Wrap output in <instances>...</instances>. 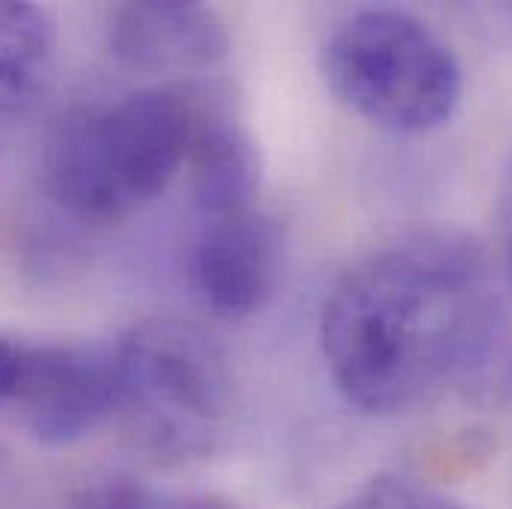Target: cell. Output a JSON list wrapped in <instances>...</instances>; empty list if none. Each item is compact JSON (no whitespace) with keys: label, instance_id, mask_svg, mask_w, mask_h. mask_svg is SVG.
Wrapping results in <instances>:
<instances>
[{"label":"cell","instance_id":"cell-15","mask_svg":"<svg viewBox=\"0 0 512 509\" xmlns=\"http://www.w3.org/2000/svg\"><path fill=\"white\" fill-rule=\"evenodd\" d=\"M9 123H12V120H0V155H3V149H6V134H9Z\"/></svg>","mask_w":512,"mask_h":509},{"label":"cell","instance_id":"cell-14","mask_svg":"<svg viewBox=\"0 0 512 509\" xmlns=\"http://www.w3.org/2000/svg\"><path fill=\"white\" fill-rule=\"evenodd\" d=\"M170 509H239V504H233L230 498H221V495H194V498L173 504Z\"/></svg>","mask_w":512,"mask_h":509},{"label":"cell","instance_id":"cell-12","mask_svg":"<svg viewBox=\"0 0 512 509\" xmlns=\"http://www.w3.org/2000/svg\"><path fill=\"white\" fill-rule=\"evenodd\" d=\"M495 218H498V242H501V265L504 277L512 289V155L504 164L501 182H498V203H495Z\"/></svg>","mask_w":512,"mask_h":509},{"label":"cell","instance_id":"cell-4","mask_svg":"<svg viewBox=\"0 0 512 509\" xmlns=\"http://www.w3.org/2000/svg\"><path fill=\"white\" fill-rule=\"evenodd\" d=\"M322 75L337 102L393 134H426L459 108L462 66L420 18L358 9L322 45Z\"/></svg>","mask_w":512,"mask_h":509},{"label":"cell","instance_id":"cell-1","mask_svg":"<svg viewBox=\"0 0 512 509\" xmlns=\"http://www.w3.org/2000/svg\"><path fill=\"white\" fill-rule=\"evenodd\" d=\"M340 396L396 414L435 396L489 408L512 399V322L486 251L456 230H417L352 265L319 325Z\"/></svg>","mask_w":512,"mask_h":509},{"label":"cell","instance_id":"cell-11","mask_svg":"<svg viewBox=\"0 0 512 509\" xmlns=\"http://www.w3.org/2000/svg\"><path fill=\"white\" fill-rule=\"evenodd\" d=\"M72 509H155V498L140 480L126 474H111L87 483L75 495Z\"/></svg>","mask_w":512,"mask_h":509},{"label":"cell","instance_id":"cell-5","mask_svg":"<svg viewBox=\"0 0 512 509\" xmlns=\"http://www.w3.org/2000/svg\"><path fill=\"white\" fill-rule=\"evenodd\" d=\"M12 402L45 444H72L117 414V352L105 343H42L21 349Z\"/></svg>","mask_w":512,"mask_h":509},{"label":"cell","instance_id":"cell-6","mask_svg":"<svg viewBox=\"0 0 512 509\" xmlns=\"http://www.w3.org/2000/svg\"><path fill=\"white\" fill-rule=\"evenodd\" d=\"M283 230L262 212L209 218L191 251V283L206 310L242 319L259 313L277 292Z\"/></svg>","mask_w":512,"mask_h":509},{"label":"cell","instance_id":"cell-3","mask_svg":"<svg viewBox=\"0 0 512 509\" xmlns=\"http://www.w3.org/2000/svg\"><path fill=\"white\" fill-rule=\"evenodd\" d=\"M114 352L117 414L131 441L158 462L209 456L239 399L227 349L197 322L152 316Z\"/></svg>","mask_w":512,"mask_h":509},{"label":"cell","instance_id":"cell-13","mask_svg":"<svg viewBox=\"0 0 512 509\" xmlns=\"http://www.w3.org/2000/svg\"><path fill=\"white\" fill-rule=\"evenodd\" d=\"M21 349L15 340L0 337V405L12 402L15 384H18V370H21Z\"/></svg>","mask_w":512,"mask_h":509},{"label":"cell","instance_id":"cell-8","mask_svg":"<svg viewBox=\"0 0 512 509\" xmlns=\"http://www.w3.org/2000/svg\"><path fill=\"white\" fill-rule=\"evenodd\" d=\"M191 194L209 218H227L254 209L262 161L251 131L212 93L200 96V111L188 149Z\"/></svg>","mask_w":512,"mask_h":509},{"label":"cell","instance_id":"cell-9","mask_svg":"<svg viewBox=\"0 0 512 509\" xmlns=\"http://www.w3.org/2000/svg\"><path fill=\"white\" fill-rule=\"evenodd\" d=\"M54 57V15L36 3H0V120H15L42 96Z\"/></svg>","mask_w":512,"mask_h":509},{"label":"cell","instance_id":"cell-7","mask_svg":"<svg viewBox=\"0 0 512 509\" xmlns=\"http://www.w3.org/2000/svg\"><path fill=\"white\" fill-rule=\"evenodd\" d=\"M114 60L140 75H185L230 54L227 21L203 3H123L108 15Z\"/></svg>","mask_w":512,"mask_h":509},{"label":"cell","instance_id":"cell-2","mask_svg":"<svg viewBox=\"0 0 512 509\" xmlns=\"http://www.w3.org/2000/svg\"><path fill=\"white\" fill-rule=\"evenodd\" d=\"M200 96L140 87L75 114L48 155L51 197L87 224L123 221L158 200L188 164Z\"/></svg>","mask_w":512,"mask_h":509},{"label":"cell","instance_id":"cell-10","mask_svg":"<svg viewBox=\"0 0 512 509\" xmlns=\"http://www.w3.org/2000/svg\"><path fill=\"white\" fill-rule=\"evenodd\" d=\"M334 509H465L459 501L399 474H382Z\"/></svg>","mask_w":512,"mask_h":509}]
</instances>
